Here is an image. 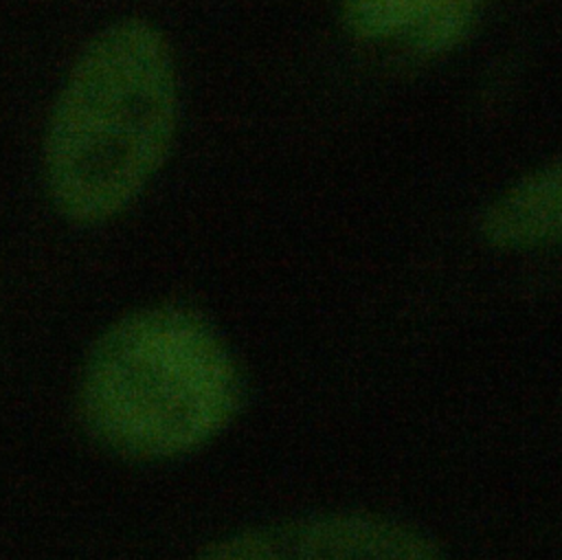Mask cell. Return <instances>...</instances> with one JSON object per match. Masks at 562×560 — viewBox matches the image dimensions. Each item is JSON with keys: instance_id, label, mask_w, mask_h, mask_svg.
Listing matches in <instances>:
<instances>
[{"instance_id": "cell-1", "label": "cell", "mask_w": 562, "mask_h": 560, "mask_svg": "<svg viewBox=\"0 0 562 560\" xmlns=\"http://www.w3.org/2000/svg\"><path fill=\"white\" fill-rule=\"evenodd\" d=\"M178 123V75L165 35L127 18L72 64L44 136V180L75 224L125 211L162 167Z\"/></svg>"}, {"instance_id": "cell-2", "label": "cell", "mask_w": 562, "mask_h": 560, "mask_svg": "<svg viewBox=\"0 0 562 560\" xmlns=\"http://www.w3.org/2000/svg\"><path fill=\"white\" fill-rule=\"evenodd\" d=\"M241 397L233 354L202 314L182 305L114 321L94 340L79 382L88 433L140 461L202 448L233 422Z\"/></svg>"}, {"instance_id": "cell-3", "label": "cell", "mask_w": 562, "mask_h": 560, "mask_svg": "<svg viewBox=\"0 0 562 560\" xmlns=\"http://www.w3.org/2000/svg\"><path fill=\"white\" fill-rule=\"evenodd\" d=\"M195 560H443L422 531L367 512L294 518L224 536Z\"/></svg>"}, {"instance_id": "cell-4", "label": "cell", "mask_w": 562, "mask_h": 560, "mask_svg": "<svg viewBox=\"0 0 562 560\" xmlns=\"http://www.w3.org/2000/svg\"><path fill=\"white\" fill-rule=\"evenodd\" d=\"M481 4L483 0H340V15L360 40L397 42L437 55L465 40Z\"/></svg>"}, {"instance_id": "cell-5", "label": "cell", "mask_w": 562, "mask_h": 560, "mask_svg": "<svg viewBox=\"0 0 562 560\" xmlns=\"http://www.w3.org/2000/svg\"><path fill=\"white\" fill-rule=\"evenodd\" d=\"M485 239L501 248L562 242V160H555L498 195L483 215Z\"/></svg>"}]
</instances>
